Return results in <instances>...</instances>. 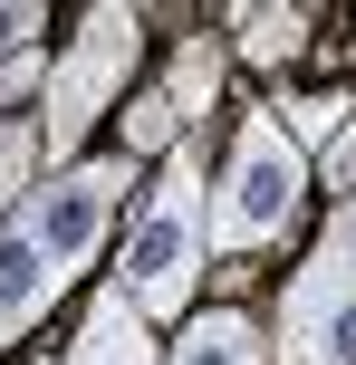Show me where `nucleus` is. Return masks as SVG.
<instances>
[{
	"mask_svg": "<svg viewBox=\"0 0 356 365\" xmlns=\"http://www.w3.org/2000/svg\"><path fill=\"white\" fill-rule=\"evenodd\" d=\"M126 182H135V164H126V145H116V154L58 164L19 212H0V356L87 279V259L106 250L116 212H126Z\"/></svg>",
	"mask_w": 356,
	"mask_h": 365,
	"instance_id": "obj_1",
	"label": "nucleus"
},
{
	"mask_svg": "<svg viewBox=\"0 0 356 365\" xmlns=\"http://www.w3.org/2000/svg\"><path fill=\"white\" fill-rule=\"evenodd\" d=\"M203 259H212V182H203V145H173L154 164L145 202H135L126 240H116V289L135 298V317H183L203 298Z\"/></svg>",
	"mask_w": 356,
	"mask_h": 365,
	"instance_id": "obj_2",
	"label": "nucleus"
},
{
	"mask_svg": "<svg viewBox=\"0 0 356 365\" xmlns=\"http://www.w3.org/2000/svg\"><path fill=\"white\" fill-rule=\"evenodd\" d=\"M135 58H145V10H126V0L77 10L68 48H58V68H49V96H39V145H49V173L77 164V145H87V125H96L106 106H126Z\"/></svg>",
	"mask_w": 356,
	"mask_h": 365,
	"instance_id": "obj_3",
	"label": "nucleus"
},
{
	"mask_svg": "<svg viewBox=\"0 0 356 365\" xmlns=\"http://www.w3.org/2000/svg\"><path fill=\"white\" fill-rule=\"evenodd\" d=\"M308 182H318V164L289 145V125H280L270 106H250L241 135H231V164L212 173V250L250 259L260 240H280L289 221H299Z\"/></svg>",
	"mask_w": 356,
	"mask_h": 365,
	"instance_id": "obj_4",
	"label": "nucleus"
},
{
	"mask_svg": "<svg viewBox=\"0 0 356 365\" xmlns=\"http://www.w3.org/2000/svg\"><path fill=\"white\" fill-rule=\"evenodd\" d=\"M280 365H356V202L327 212L308 259L280 289V327H270Z\"/></svg>",
	"mask_w": 356,
	"mask_h": 365,
	"instance_id": "obj_5",
	"label": "nucleus"
},
{
	"mask_svg": "<svg viewBox=\"0 0 356 365\" xmlns=\"http://www.w3.org/2000/svg\"><path fill=\"white\" fill-rule=\"evenodd\" d=\"M164 365H280V356H270V327H260V317L203 308V317H183V327H173Z\"/></svg>",
	"mask_w": 356,
	"mask_h": 365,
	"instance_id": "obj_6",
	"label": "nucleus"
},
{
	"mask_svg": "<svg viewBox=\"0 0 356 365\" xmlns=\"http://www.w3.org/2000/svg\"><path fill=\"white\" fill-rule=\"evenodd\" d=\"M68 365H164V346H154V327L135 317L126 289H96V308H87V327H77Z\"/></svg>",
	"mask_w": 356,
	"mask_h": 365,
	"instance_id": "obj_7",
	"label": "nucleus"
},
{
	"mask_svg": "<svg viewBox=\"0 0 356 365\" xmlns=\"http://www.w3.org/2000/svg\"><path fill=\"white\" fill-rule=\"evenodd\" d=\"M222 77H231V48H222L212 29H183V38H173V58H164V106H173V125H193V115L222 106Z\"/></svg>",
	"mask_w": 356,
	"mask_h": 365,
	"instance_id": "obj_8",
	"label": "nucleus"
},
{
	"mask_svg": "<svg viewBox=\"0 0 356 365\" xmlns=\"http://www.w3.org/2000/svg\"><path fill=\"white\" fill-rule=\"evenodd\" d=\"M222 19H231V38H241L250 68H280V58H299V48H308V29H318L299 0H231Z\"/></svg>",
	"mask_w": 356,
	"mask_h": 365,
	"instance_id": "obj_9",
	"label": "nucleus"
},
{
	"mask_svg": "<svg viewBox=\"0 0 356 365\" xmlns=\"http://www.w3.org/2000/svg\"><path fill=\"white\" fill-rule=\"evenodd\" d=\"M39 182H49V145H39V115H0V212H19Z\"/></svg>",
	"mask_w": 356,
	"mask_h": 365,
	"instance_id": "obj_10",
	"label": "nucleus"
},
{
	"mask_svg": "<svg viewBox=\"0 0 356 365\" xmlns=\"http://www.w3.org/2000/svg\"><path fill=\"white\" fill-rule=\"evenodd\" d=\"M270 115H280V125H289V145H299L308 164H318V145H327V135H337L347 115H356V96H280Z\"/></svg>",
	"mask_w": 356,
	"mask_h": 365,
	"instance_id": "obj_11",
	"label": "nucleus"
},
{
	"mask_svg": "<svg viewBox=\"0 0 356 365\" xmlns=\"http://www.w3.org/2000/svg\"><path fill=\"white\" fill-rule=\"evenodd\" d=\"M126 154H154V164H164L173 145H183V125H173V106H164V87H145V96H126Z\"/></svg>",
	"mask_w": 356,
	"mask_h": 365,
	"instance_id": "obj_12",
	"label": "nucleus"
},
{
	"mask_svg": "<svg viewBox=\"0 0 356 365\" xmlns=\"http://www.w3.org/2000/svg\"><path fill=\"white\" fill-rule=\"evenodd\" d=\"M318 182H327L337 202H356V115H347V125L318 145Z\"/></svg>",
	"mask_w": 356,
	"mask_h": 365,
	"instance_id": "obj_13",
	"label": "nucleus"
},
{
	"mask_svg": "<svg viewBox=\"0 0 356 365\" xmlns=\"http://www.w3.org/2000/svg\"><path fill=\"white\" fill-rule=\"evenodd\" d=\"M29 87H49V58H0V115H29Z\"/></svg>",
	"mask_w": 356,
	"mask_h": 365,
	"instance_id": "obj_14",
	"label": "nucleus"
},
{
	"mask_svg": "<svg viewBox=\"0 0 356 365\" xmlns=\"http://www.w3.org/2000/svg\"><path fill=\"white\" fill-rule=\"evenodd\" d=\"M39 29H49V10H39V0H0V58H29Z\"/></svg>",
	"mask_w": 356,
	"mask_h": 365,
	"instance_id": "obj_15",
	"label": "nucleus"
}]
</instances>
